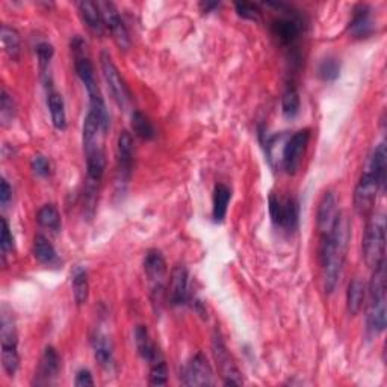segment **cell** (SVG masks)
<instances>
[{
	"mask_svg": "<svg viewBox=\"0 0 387 387\" xmlns=\"http://www.w3.org/2000/svg\"><path fill=\"white\" fill-rule=\"evenodd\" d=\"M349 241V221L342 214L336 221L333 230L319 238V262L322 269L324 289L333 294L341 282L346 259V248Z\"/></svg>",
	"mask_w": 387,
	"mask_h": 387,
	"instance_id": "1",
	"label": "cell"
},
{
	"mask_svg": "<svg viewBox=\"0 0 387 387\" xmlns=\"http://www.w3.org/2000/svg\"><path fill=\"white\" fill-rule=\"evenodd\" d=\"M372 271L366 291V331L371 338H377L386 330V265L383 264Z\"/></svg>",
	"mask_w": 387,
	"mask_h": 387,
	"instance_id": "2",
	"label": "cell"
},
{
	"mask_svg": "<svg viewBox=\"0 0 387 387\" xmlns=\"http://www.w3.org/2000/svg\"><path fill=\"white\" fill-rule=\"evenodd\" d=\"M361 253L365 264L376 269L384 264L386 254V218L381 212H371L361 239Z\"/></svg>",
	"mask_w": 387,
	"mask_h": 387,
	"instance_id": "3",
	"label": "cell"
},
{
	"mask_svg": "<svg viewBox=\"0 0 387 387\" xmlns=\"http://www.w3.org/2000/svg\"><path fill=\"white\" fill-rule=\"evenodd\" d=\"M0 344H2V366L6 376L14 378L20 366L19 356V336L16 329V321L6 307L2 309L0 318Z\"/></svg>",
	"mask_w": 387,
	"mask_h": 387,
	"instance_id": "4",
	"label": "cell"
},
{
	"mask_svg": "<svg viewBox=\"0 0 387 387\" xmlns=\"http://www.w3.org/2000/svg\"><path fill=\"white\" fill-rule=\"evenodd\" d=\"M381 192H384V190L381 188L377 177L373 176V172L369 168H365L354 191V209L357 214L360 217H368L371 212H373L377 197Z\"/></svg>",
	"mask_w": 387,
	"mask_h": 387,
	"instance_id": "5",
	"label": "cell"
},
{
	"mask_svg": "<svg viewBox=\"0 0 387 387\" xmlns=\"http://www.w3.org/2000/svg\"><path fill=\"white\" fill-rule=\"evenodd\" d=\"M309 141H310L309 129L298 130L286 138L282 148V156H280V167L286 172L295 174L299 170V167H301V162L307 150Z\"/></svg>",
	"mask_w": 387,
	"mask_h": 387,
	"instance_id": "6",
	"label": "cell"
},
{
	"mask_svg": "<svg viewBox=\"0 0 387 387\" xmlns=\"http://www.w3.org/2000/svg\"><path fill=\"white\" fill-rule=\"evenodd\" d=\"M144 272L150 286H152V296L155 304L162 303V296L165 294L167 262L159 249H148L147 252L144 257Z\"/></svg>",
	"mask_w": 387,
	"mask_h": 387,
	"instance_id": "7",
	"label": "cell"
},
{
	"mask_svg": "<svg viewBox=\"0 0 387 387\" xmlns=\"http://www.w3.org/2000/svg\"><path fill=\"white\" fill-rule=\"evenodd\" d=\"M100 67H102L103 78L112 97H114L117 105L121 109H126L132 102V96L126 82L121 78L117 66L114 64V61H112L108 52H102V55H100Z\"/></svg>",
	"mask_w": 387,
	"mask_h": 387,
	"instance_id": "8",
	"label": "cell"
},
{
	"mask_svg": "<svg viewBox=\"0 0 387 387\" xmlns=\"http://www.w3.org/2000/svg\"><path fill=\"white\" fill-rule=\"evenodd\" d=\"M269 215L277 227L292 232L298 226L299 207L298 202L292 197L280 198L276 194L269 195Z\"/></svg>",
	"mask_w": 387,
	"mask_h": 387,
	"instance_id": "9",
	"label": "cell"
},
{
	"mask_svg": "<svg viewBox=\"0 0 387 387\" xmlns=\"http://www.w3.org/2000/svg\"><path fill=\"white\" fill-rule=\"evenodd\" d=\"M212 349H214V356L217 360V365L221 371V377L224 380V384L226 386H241L244 384L242 380V373L238 369V366L234 365V360L232 358L229 349L224 344L221 334L215 333L214 336V344H212Z\"/></svg>",
	"mask_w": 387,
	"mask_h": 387,
	"instance_id": "10",
	"label": "cell"
},
{
	"mask_svg": "<svg viewBox=\"0 0 387 387\" xmlns=\"http://www.w3.org/2000/svg\"><path fill=\"white\" fill-rule=\"evenodd\" d=\"M185 386H214V371L203 353H197L182 371Z\"/></svg>",
	"mask_w": 387,
	"mask_h": 387,
	"instance_id": "11",
	"label": "cell"
},
{
	"mask_svg": "<svg viewBox=\"0 0 387 387\" xmlns=\"http://www.w3.org/2000/svg\"><path fill=\"white\" fill-rule=\"evenodd\" d=\"M98 6L100 11H102L105 28L110 32L112 40L115 41V44L121 50H128L130 47L129 31L126 28V24H124L115 5L110 2H98Z\"/></svg>",
	"mask_w": 387,
	"mask_h": 387,
	"instance_id": "12",
	"label": "cell"
},
{
	"mask_svg": "<svg viewBox=\"0 0 387 387\" xmlns=\"http://www.w3.org/2000/svg\"><path fill=\"white\" fill-rule=\"evenodd\" d=\"M341 210L338 207V198H336L334 192L333 191L324 192L316 214V227L319 232V238L321 236L329 234L333 230Z\"/></svg>",
	"mask_w": 387,
	"mask_h": 387,
	"instance_id": "13",
	"label": "cell"
},
{
	"mask_svg": "<svg viewBox=\"0 0 387 387\" xmlns=\"http://www.w3.org/2000/svg\"><path fill=\"white\" fill-rule=\"evenodd\" d=\"M272 35L286 47H292L299 40L303 32V21L295 16L280 17L271 23Z\"/></svg>",
	"mask_w": 387,
	"mask_h": 387,
	"instance_id": "14",
	"label": "cell"
},
{
	"mask_svg": "<svg viewBox=\"0 0 387 387\" xmlns=\"http://www.w3.org/2000/svg\"><path fill=\"white\" fill-rule=\"evenodd\" d=\"M168 301L171 306H183L190 301V274L183 265H177L171 272Z\"/></svg>",
	"mask_w": 387,
	"mask_h": 387,
	"instance_id": "15",
	"label": "cell"
},
{
	"mask_svg": "<svg viewBox=\"0 0 387 387\" xmlns=\"http://www.w3.org/2000/svg\"><path fill=\"white\" fill-rule=\"evenodd\" d=\"M117 164L120 182L126 183L133 170V138L128 130H123L117 143Z\"/></svg>",
	"mask_w": 387,
	"mask_h": 387,
	"instance_id": "16",
	"label": "cell"
},
{
	"mask_svg": "<svg viewBox=\"0 0 387 387\" xmlns=\"http://www.w3.org/2000/svg\"><path fill=\"white\" fill-rule=\"evenodd\" d=\"M61 371V357L53 346H47L40 360L38 372L35 376L36 384H52Z\"/></svg>",
	"mask_w": 387,
	"mask_h": 387,
	"instance_id": "17",
	"label": "cell"
},
{
	"mask_svg": "<svg viewBox=\"0 0 387 387\" xmlns=\"http://www.w3.org/2000/svg\"><path fill=\"white\" fill-rule=\"evenodd\" d=\"M93 351H94V358L97 360V363L102 366L103 369H110L114 366V345H112V341L109 336L103 331H96L93 334Z\"/></svg>",
	"mask_w": 387,
	"mask_h": 387,
	"instance_id": "18",
	"label": "cell"
},
{
	"mask_svg": "<svg viewBox=\"0 0 387 387\" xmlns=\"http://www.w3.org/2000/svg\"><path fill=\"white\" fill-rule=\"evenodd\" d=\"M135 344H136V349H138V354L143 357V360L147 361L148 365H153L156 363V361L164 358L145 326H138L135 329Z\"/></svg>",
	"mask_w": 387,
	"mask_h": 387,
	"instance_id": "19",
	"label": "cell"
},
{
	"mask_svg": "<svg viewBox=\"0 0 387 387\" xmlns=\"http://www.w3.org/2000/svg\"><path fill=\"white\" fill-rule=\"evenodd\" d=\"M33 256L40 262L41 265L48 268H59L61 267V257L55 249L53 244L50 242L44 234H36L33 239Z\"/></svg>",
	"mask_w": 387,
	"mask_h": 387,
	"instance_id": "20",
	"label": "cell"
},
{
	"mask_svg": "<svg viewBox=\"0 0 387 387\" xmlns=\"http://www.w3.org/2000/svg\"><path fill=\"white\" fill-rule=\"evenodd\" d=\"M78 8L81 12V17L86 26H88V29L93 33L102 36L106 28H105V21H103V16H102V11H100L98 2L96 4V2H90V0H85V2L78 4Z\"/></svg>",
	"mask_w": 387,
	"mask_h": 387,
	"instance_id": "21",
	"label": "cell"
},
{
	"mask_svg": "<svg viewBox=\"0 0 387 387\" xmlns=\"http://www.w3.org/2000/svg\"><path fill=\"white\" fill-rule=\"evenodd\" d=\"M373 31V21L371 8L368 5H358L354 11L351 23H349V33L354 35L356 38H365Z\"/></svg>",
	"mask_w": 387,
	"mask_h": 387,
	"instance_id": "22",
	"label": "cell"
},
{
	"mask_svg": "<svg viewBox=\"0 0 387 387\" xmlns=\"http://www.w3.org/2000/svg\"><path fill=\"white\" fill-rule=\"evenodd\" d=\"M71 289L74 301L78 306H83L88 301L90 296V279H88V271L83 267H74L71 269Z\"/></svg>",
	"mask_w": 387,
	"mask_h": 387,
	"instance_id": "23",
	"label": "cell"
},
{
	"mask_svg": "<svg viewBox=\"0 0 387 387\" xmlns=\"http://www.w3.org/2000/svg\"><path fill=\"white\" fill-rule=\"evenodd\" d=\"M47 106H48L50 117H52L55 129L66 130L67 129L66 103H64V98H62V96L58 91L50 90L47 93Z\"/></svg>",
	"mask_w": 387,
	"mask_h": 387,
	"instance_id": "24",
	"label": "cell"
},
{
	"mask_svg": "<svg viewBox=\"0 0 387 387\" xmlns=\"http://www.w3.org/2000/svg\"><path fill=\"white\" fill-rule=\"evenodd\" d=\"M366 168H369L373 172V176L377 177V180L381 185V188L384 190L386 172H387V150H386L384 141H381L376 148H373L372 155L368 159Z\"/></svg>",
	"mask_w": 387,
	"mask_h": 387,
	"instance_id": "25",
	"label": "cell"
},
{
	"mask_svg": "<svg viewBox=\"0 0 387 387\" xmlns=\"http://www.w3.org/2000/svg\"><path fill=\"white\" fill-rule=\"evenodd\" d=\"M366 298V284L360 279H354L348 286L346 291V309L349 315H358L360 310L363 309V303Z\"/></svg>",
	"mask_w": 387,
	"mask_h": 387,
	"instance_id": "26",
	"label": "cell"
},
{
	"mask_svg": "<svg viewBox=\"0 0 387 387\" xmlns=\"http://www.w3.org/2000/svg\"><path fill=\"white\" fill-rule=\"evenodd\" d=\"M232 200V191L227 185L218 183L214 190V206H212V217L217 222L224 221L227 215V207Z\"/></svg>",
	"mask_w": 387,
	"mask_h": 387,
	"instance_id": "27",
	"label": "cell"
},
{
	"mask_svg": "<svg viewBox=\"0 0 387 387\" xmlns=\"http://www.w3.org/2000/svg\"><path fill=\"white\" fill-rule=\"evenodd\" d=\"M0 38H2V46H4L5 53L12 61H19L20 53H21V38L17 29L8 26V24H4L2 32H0Z\"/></svg>",
	"mask_w": 387,
	"mask_h": 387,
	"instance_id": "28",
	"label": "cell"
},
{
	"mask_svg": "<svg viewBox=\"0 0 387 387\" xmlns=\"http://www.w3.org/2000/svg\"><path fill=\"white\" fill-rule=\"evenodd\" d=\"M301 109V98H299V93L294 85H288L283 98H282V110L283 115L288 120H294Z\"/></svg>",
	"mask_w": 387,
	"mask_h": 387,
	"instance_id": "29",
	"label": "cell"
},
{
	"mask_svg": "<svg viewBox=\"0 0 387 387\" xmlns=\"http://www.w3.org/2000/svg\"><path fill=\"white\" fill-rule=\"evenodd\" d=\"M36 222H38V226L43 229L59 232L61 229L59 210L53 205H44L38 210V214H36Z\"/></svg>",
	"mask_w": 387,
	"mask_h": 387,
	"instance_id": "30",
	"label": "cell"
},
{
	"mask_svg": "<svg viewBox=\"0 0 387 387\" xmlns=\"http://www.w3.org/2000/svg\"><path fill=\"white\" fill-rule=\"evenodd\" d=\"M132 130L135 132L136 136H140L141 140H145V141L153 140L156 136V130L153 128L152 121H150L148 117H145L140 110H133V114H132Z\"/></svg>",
	"mask_w": 387,
	"mask_h": 387,
	"instance_id": "31",
	"label": "cell"
},
{
	"mask_svg": "<svg viewBox=\"0 0 387 387\" xmlns=\"http://www.w3.org/2000/svg\"><path fill=\"white\" fill-rule=\"evenodd\" d=\"M339 74H341V64H339V61L333 56L324 59L318 67V76L324 82H333L339 78Z\"/></svg>",
	"mask_w": 387,
	"mask_h": 387,
	"instance_id": "32",
	"label": "cell"
},
{
	"mask_svg": "<svg viewBox=\"0 0 387 387\" xmlns=\"http://www.w3.org/2000/svg\"><path fill=\"white\" fill-rule=\"evenodd\" d=\"M55 55V48L50 43H40L36 46V58H38V66L43 78H47V71L50 67V62H52Z\"/></svg>",
	"mask_w": 387,
	"mask_h": 387,
	"instance_id": "33",
	"label": "cell"
},
{
	"mask_svg": "<svg viewBox=\"0 0 387 387\" xmlns=\"http://www.w3.org/2000/svg\"><path fill=\"white\" fill-rule=\"evenodd\" d=\"M16 117V103L12 97L4 90L2 97H0V120L4 126H9Z\"/></svg>",
	"mask_w": 387,
	"mask_h": 387,
	"instance_id": "34",
	"label": "cell"
},
{
	"mask_svg": "<svg viewBox=\"0 0 387 387\" xmlns=\"http://www.w3.org/2000/svg\"><path fill=\"white\" fill-rule=\"evenodd\" d=\"M150 380L148 383L152 386H165L167 381H168V368H167V363L165 360L162 358L159 361H156V363L150 365Z\"/></svg>",
	"mask_w": 387,
	"mask_h": 387,
	"instance_id": "35",
	"label": "cell"
},
{
	"mask_svg": "<svg viewBox=\"0 0 387 387\" xmlns=\"http://www.w3.org/2000/svg\"><path fill=\"white\" fill-rule=\"evenodd\" d=\"M31 168L35 176H38V177H48L50 174H52V165H50V160L43 155L33 156L31 162Z\"/></svg>",
	"mask_w": 387,
	"mask_h": 387,
	"instance_id": "36",
	"label": "cell"
},
{
	"mask_svg": "<svg viewBox=\"0 0 387 387\" xmlns=\"http://www.w3.org/2000/svg\"><path fill=\"white\" fill-rule=\"evenodd\" d=\"M234 9L238 12V16L245 19V20H252V21H259L260 20V9L254 4H247V2H238L234 4Z\"/></svg>",
	"mask_w": 387,
	"mask_h": 387,
	"instance_id": "37",
	"label": "cell"
},
{
	"mask_svg": "<svg viewBox=\"0 0 387 387\" xmlns=\"http://www.w3.org/2000/svg\"><path fill=\"white\" fill-rule=\"evenodd\" d=\"M12 248H14V238H12V234H11L8 221L2 218V241H0V249H2L4 260L12 252Z\"/></svg>",
	"mask_w": 387,
	"mask_h": 387,
	"instance_id": "38",
	"label": "cell"
},
{
	"mask_svg": "<svg viewBox=\"0 0 387 387\" xmlns=\"http://www.w3.org/2000/svg\"><path fill=\"white\" fill-rule=\"evenodd\" d=\"M78 387H88V386H94V380L91 372L88 369H81L76 376V381H74Z\"/></svg>",
	"mask_w": 387,
	"mask_h": 387,
	"instance_id": "39",
	"label": "cell"
},
{
	"mask_svg": "<svg viewBox=\"0 0 387 387\" xmlns=\"http://www.w3.org/2000/svg\"><path fill=\"white\" fill-rule=\"evenodd\" d=\"M11 198H12L11 186L5 179H2V183H0V205H2V207H6Z\"/></svg>",
	"mask_w": 387,
	"mask_h": 387,
	"instance_id": "40",
	"label": "cell"
}]
</instances>
